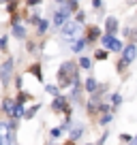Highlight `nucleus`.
Wrapping results in <instances>:
<instances>
[{"instance_id":"obj_5","label":"nucleus","mask_w":137,"mask_h":145,"mask_svg":"<svg viewBox=\"0 0 137 145\" xmlns=\"http://www.w3.org/2000/svg\"><path fill=\"white\" fill-rule=\"evenodd\" d=\"M103 47H107V49H111V51H122V43H120L118 39H114V36H109V34L103 36Z\"/></svg>"},{"instance_id":"obj_2","label":"nucleus","mask_w":137,"mask_h":145,"mask_svg":"<svg viewBox=\"0 0 137 145\" xmlns=\"http://www.w3.org/2000/svg\"><path fill=\"white\" fill-rule=\"evenodd\" d=\"M13 130H15V120L0 124V145H13Z\"/></svg>"},{"instance_id":"obj_7","label":"nucleus","mask_w":137,"mask_h":145,"mask_svg":"<svg viewBox=\"0 0 137 145\" xmlns=\"http://www.w3.org/2000/svg\"><path fill=\"white\" fill-rule=\"evenodd\" d=\"M68 15H71V11H68L67 7H64V9H60V11H56V15H54V24H56V26H62V24H67Z\"/></svg>"},{"instance_id":"obj_22","label":"nucleus","mask_w":137,"mask_h":145,"mask_svg":"<svg viewBox=\"0 0 137 145\" xmlns=\"http://www.w3.org/2000/svg\"><path fill=\"white\" fill-rule=\"evenodd\" d=\"M111 103H114V107H118V105L122 103V96H120V94H114V96H111Z\"/></svg>"},{"instance_id":"obj_8","label":"nucleus","mask_w":137,"mask_h":145,"mask_svg":"<svg viewBox=\"0 0 137 145\" xmlns=\"http://www.w3.org/2000/svg\"><path fill=\"white\" fill-rule=\"evenodd\" d=\"M75 32H77V24H62V34L67 36V39H73L75 36Z\"/></svg>"},{"instance_id":"obj_18","label":"nucleus","mask_w":137,"mask_h":145,"mask_svg":"<svg viewBox=\"0 0 137 145\" xmlns=\"http://www.w3.org/2000/svg\"><path fill=\"white\" fill-rule=\"evenodd\" d=\"M79 66L82 68H90V60H88L86 56H82V58H79Z\"/></svg>"},{"instance_id":"obj_28","label":"nucleus","mask_w":137,"mask_h":145,"mask_svg":"<svg viewBox=\"0 0 137 145\" xmlns=\"http://www.w3.org/2000/svg\"><path fill=\"white\" fill-rule=\"evenodd\" d=\"M92 5H94L96 9H99V7H101V0H92Z\"/></svg>"},{"instance_id":"obj_3","label":"nucleus","mask_w":137,"mask_h":145,"mask_svg":"<svg viewBox=\"0 0 137 145\" xmlns=\"http://www.w3.org/2000/svg\"><path fill=\"white\" fill-rule=\"evenodd\" d=\"M135 56H137V47L133 45V43L126 45V47H122V58H120V62H118V71H124V68L135 60Z\"/></svg>"},{"instance_id":"obj_31","label":"nucleus","mask_w":137,"mask_h":145,"mask_svg":"<svg viewBox=\"0 0 137 145\" xmlns=\"http://www.w3.org/2000/svg\"><path fill=\"white\" fill-rule=\"evenodd\" d=\"M67 145H73V143H67Z\"/></svg>"},{"instance_id":"obj_12","label":"nucleus","mask_w":137,"mask_h":145,"mask_svg":"<svg viewBox=\"0 0 137 145\" xmlns=\"http://www.w3.org/2000/svg\"><path fill=\"white\" fill-rule=\"evenodd\" d=\"M30 72H32V75H34V77L39 79V81H41V79H43V72H41V66H39V64H34V66H30Z\"/></svg>"},{"instance_id":"obj_25","label":"nucleus","mask_w":137,"mask_h":145,"mask_svg":"<svg viewBox=\"0 0 137 145\" xmlns=\"http://www.w3.org/2000/svg\"><path fill=\"white\" fill-rule=\"evenodd\" d=\"M60 132H62V128H54V130H51V139H56V137H60Z\"/></svg>"},{"instance_id":"obj_14","label":"nucleus","mask_w":137,"mask_h":145,"mask_svg":"<svg viewBox=\"0 0 137 145\" xmlns=\"http://www.w3.org/2000/svg\"><path fill=\"white\" fill-rule=\"evenodd\" d=\"M96 88H99V83L94 79H86V90L88 92H96Z\"/></svg>"},{"instance_id":"obj_13","label":"nucleus","mask_w":137,"mask_h":145,"mask_svg":"<svg viewBox=\"0 0 137 145\" xmlns=\"http://www.w3.org/2000/svg\"><path fill=\"white\" fill-rule=\"evenodd\" d=\"M13 34L17 36V39H24V36H26V32H24V28L19 26V24H15V26H13Z\"/></svg>"},{"instance_id":"obj_20","label":"nucleus","mask_w":137,"mask_h":145,"mask_svg":"<svg viewBox=\"0 0 137 145\" xmlns=\"http://www.w3.org/2000/svg\"><path fill=\"white\" fill-rule=\"evenodd\" d=\"M94 58H96V60H105V58H107V51H105V49H99V51L94 54Z\"/></svg>"},{"instance_id":"obj_29","label":"nucleus","mask_w":137,"mask_h":145,"mask_svg":"<svg viewBox=\"0 0 137 145\" xmlns=\"http://www.w3.org/2000/svg\"><path fill=\"white\" fill-rule=\"evenodd\" d=\"M128 145H137V137H135V139H131V143H128Z\"/></svg>"},{"instance_id":"obj_6","label":"nucleus","mask_w":137,"mask_h":145,"mask_svg":"<svg viewBox=\"0 0 137 145\" xmlns=\"http://www.w3.org/2000/svg\"><path fill=\"white\" fill-rule=\"evenodd\" d=\"M51 109H54V111H64L67 118H71V107H68V103L62 98V96H58V98L51 103Z\"/></svg>"},{"instance_id":"obj_15","label":"nucleus","mask_w":137,"mask_h":145,"mask_svg":"<svg viewBox=\"0 0 137 145\" xmlns=\"http://www.w3.org/2000/svg\"><path fill=\"white\" fill-rule=\"evenodd\" d=\"M84 47H86V41H84V39H82V41H77V43H73V51H77V54L84 49Z\"/></svg>"},{"instance_id":"obj_30","label":"nucleus","mask_w":137,"mask_h":145,"mask_svg":"<svg viewBox=\"0 0 137 145\" xmlns=\"http://www.w3.org/2000/svg\"><path fill=\"white\" fill-rule=\"evenodd\" d=\"M135 2H137V0H128V5H135Z\"/></svg>"},{"instance_id":"obj_10","label":"nucleus","mask_w":137,"mask_h":145,"mask_svg":"<svg viewBox=\"0 0 137 145\" xmlns=\"http://www.w3.org/2000/svg\"><path fill=\"white\" fill-rule=\"evenodd\" d=\"M99 36H101V30H99L96 26H90V28H88V36L84 39V41H86V43H92V41H96Z\"/></svg>"},{"instance_id":"obj_23","label":"nucleus","mask_w":137,"mask_h":145,"mask_svg":"<svg viewBox=\"0 0 137 145\" xmlns=\"http://www.w3.org/2000/svg\"><path fill=\"white\" fill-rule=\"evenodd\" d=\"M45 92H49V94H58V88H56V86H45Z\"/></svg>"},{"instance_id":"obj_24","label":"nucleus","mask_w":137,"mask_h":145,"mask_svg":"<svg viewBox=\"0 0 137 145\" xmlns=\"http://www.w3.org/2000/svg\"><path fill=\"white\" fill-rule=\"evenodd\" d=\"M0 49L2 51L7 49V36H0Z\"/></svg>"},{"instance_id":"obj_9","label":"nucleus","mask_w":137,"mask_h":145,"mask_svg":"<svg viewBox=\"0 0 137 145\" xmlns=\"http://www.w3.org/2000/svg\"><path fill=\"white\" fill-rule=\"evenodd\" d=\"M105 30H107V34H109V36H114V34H116V30H118V19H116V17H107V22H105Z\"/></svg>"},{"instance_id":"obj_21","label":"nucleus","mask_w":137,"mask_h":145,"mask_svg":"<svg viewBox=\"0 0 137 145\" xmlns=\"http://www.w3.org/2000/svg\"><path fill=\"white\" fill-rule=\"evenodd\" d=\"M2 109H5L7 113H11V109H13V100H5V105H2Z\"/></svg>"},{"instance_id":"obj_4","label":"nucleus","mask_w":137,"mask_h":145,"mask_svg":"<svg viewBox=\"0 0 137 145\" xmlns=\"http://www.w3.org/2000/svg\"><path fill=\"white\" fill-rule=\"evenodd\" d=\"M11 75H13V60H7V62L0 64V81H2V86L9 83Z\"/></svg>"},{"instance_id":"obj_11","label":"nucleus","mask_w":137,"mask_h":145,"mask_svg":"<svg viewBox=\"0 0 137 145\" xmlns=\"http://www.w3.org/2000/svg\"><path fill=\"white\" fill-rule=\"evenodd\" d=\"M11 118H13V120H17L19 118V115H24V107H22V105H19V103H13V109H11Z\"/></svg>"},{"instance_id":"obj_17","label":"nucleus","mask_w":137,"mask_h":145,"mask_svg":"<svg viewBox=\"0 0 137 145\" xmlns=\"http://www.w3.org/2000/svg\"><path fill=\"white\" fill-rule=\"evenodd\" d=\"M37 111H39V105H34V107H32V109H28V111H26V115H24V118H26V120H30L32 115L37 113Z\"/></svg>"},{"instance_id":"obj_27","label":"nucleus","mask_w":137,"mask_h":145,"mask_svg":"<svg viewBox=\"0 0 137 145\" xmlns=\"http://www.w3.org/2000/svg\"><path fill=\"white\" fill-rule=\"evenodd\" d=\"M39 2H41V0H28V5H30V7H34V5H39Z\"/></svg>"},{"instance_id":"obj_1","label":"nucleus","mask_w":137,"mask_h":145,"mask_svg":"<svg viewBox=\"0 0 137 145\" xmlns=\"http://www.w3.org/2000/svg\"><path fill=\"white\" fill-rule=\"evenodd\" d=\"M58 83H60V88H68V83H73V86H77V83H79L77 68H75L73 62H64L62 66H60V71H58Z\"/></svg>"},{"instance_id":"obj_16","label":"nucleus","mask_w":137,"mask_h":145,"mask_svg":"<svg viewBox=\"0 0 137 145\" xmlns=\"http://www.w3.org/2000/svg\"><path fill=\"white\" fill-rule=\"evenodd\" d=\"M47 26H49V22H45V19H41V22H39V34H45Z\"/></svg>"},{"instance_id":"obj_19","label":"nucleus","mask_w":137,"mask_h":145,"mask_svg":"<svg viewBox=\"0 0 137 145\" xmlns=\"http://www.w3.org/2000/svg\"><path fill=\"white\" fill-rule=\"evenodd\" d=\"M79 137H82V126H77L73 132H71V139H73V141H75V139H79Z\"/></svg>"},{"instance_id":"obj_26","label":"nucleus","mask_w":137,"mask_h":145,"mask_svg":"<svg viewBox=\"0 0 137 145\" xmlns=\"http://www.w3.org/2000/svg\"><path fill=\"white\" fill-rule=\"evenodd\" d=\"M111 122V115H103V118H101V124H109Z\"/></svg>"}]
</instances>
